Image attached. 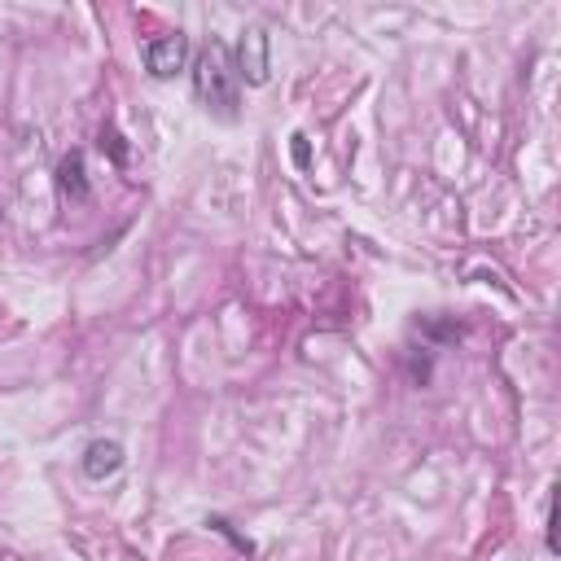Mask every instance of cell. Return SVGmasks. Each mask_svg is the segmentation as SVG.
<instances>
[{
    "instance_id": "6da1fadb",
    "label": "cell",
    "mask_w": 561,
    "mask_h": 561,
    "mask_svg": "<svg viewBox=\"0 0 561 561\" xmlns=\"http://www.w3.org/2000/svg\"><path fill=\"white\" fill-rule=\"evenodd\" d=\"M193 93L206 110L224 114V119H237V106H242V79H237L233 53H228L224 40H211L193 62Z\"/></svg>"
},
{
    "instance_id": "7a4b0ae2",
    "label": "cell",
    "mask_w": 561,
    "mask_h": 561,
    "mask_svg": "<svg viewBox=\"0 0 561 561\" xmlns=\"http://www.w3.org/2000/svg\"><path fill=\"white\" fill-rule=\"evenodd\" d=\"M189 36L185 31H163V36H154L150 44H145V71H150L154 79H176L180 71L189 66Z\"/></svg>"
},
{
    "instance_id": "3957f363",
    "label": "cell",
    "mask_w": 561,
    "mask_h": 561,
    "mask_svg": "<svg viewBox=\"0 0 561 561\" xmlns=\"http://www.w3.org/2000/svg\"><path fill=\"white\" fill-rule=\"evenodd\" d=\"M237 79H246L250 88H263L272 79V57H268V31L250 27L242 44H237Z\"/></svg>"
},
{
    "instance_id": "277c9868",
    "label": "cell",
    "mask_w": 561,
    "mask_h": 561,
    "mask_svg": "<svg viewBox=\"0 0 561 561\" xmlns=\"http://www.w3.org/2000/svg\"><path fill=\"white\" fill-rule=\"evenodd\" d=\"M123 461H128V452H123L119 439H93L84 448V474L93 478V483H106V478H114L123 469Z\"/></svg>"
},
{
    "instance_id": "5b68a950",
    "label": "cell",
    "mask_w": 561,
    "mask_h": 561,
    "mask_svg": "<svg viewBox=\"0 0 561 561\" xmlns=\"http://www.w3.org/2000/svg\"><path fill=\"white\" fill-rule=\"evenodd\" d=\"M57 193H62L66 202H88V167H84V154L71 150L62 154V163H57Z\"/></svg>"
},
{
    "instance_id": "8992f818",
    "label": "cell",
    "mask_w": 561,
    "mask_h": 561,
    "mask_svg": "<svg viewBox=\"0 0 561 561\" xmlns=\"http://www.w3.org/2000/svg\"><path fill=\"white\" fill-rule=\"evenodd\" d=\"M101 150H110V158H114V163H128V145H123V136L119 132H114V128H101Z\"/></svg>"
},
{
    "instance_id": "52a82bcc",
    "label": "cell",
    "mask_w": 561,
    "mask_h": 561,
    "mask_svg": "<svg viewBox=\"0 0 561 561\" xmlns=\"http://www.w3.org/2000/svg\"><path fill=\"white\" fill-rule=\"evenodd\" d=\"M206 526H215V531H220V535H228V540H233L237 548H242V553H255V544H250V540H242V535L233 531V522H228V518H206Z\"/></svg>"
},
{
    "instance_id": "ba28073f",
    "label": "cell",
    "mask_w": 561,
    "mask_h": 561,
    "mask_svg": "<svg viewBox=\"0 0 561 561\" xmlns=\"http://www.w3.org/2000/svg\"><path fill=\"white\" fill-rule=\"evenodd\" d=\"M290 154H294V167H307V163H312V145H307L303 132L290 136Z\"/></svg>"
},
{
    "instance_id": "9c48e42d",
    "label": "cell",
    "mask_w": 561,
    "mask_h": 561,
    "mask_svg": "<svg viewBox=\"0 0 561 561\" xmlns=\"http://www.w3.org/2000/svg\"><path fill=\"white\" fill-rule=\"evenodd\" d=\"M557 500H548V553H557Z\"/></svg>"
}]
</instances>
